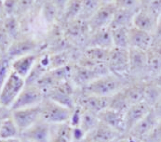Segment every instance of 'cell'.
I'll return each mask as SVG.
<instances>
[{"instance_id":"cell-24","label":"cell","mask_w":161,"mask_h":142,"mask_svg":"<svg viewBox=\"0 0 161 142\" xmlns=\"http://www.w3.org/2000/svg\"><path fill=\"white\" fill-rule=\"evenodd\" d=\"M137 11L132 10H127V9H120L116 8L113 21L110 24L111 29L116 28H130L133 26V20L134 16Z\"/></svg>"},{"instance_id":"cell-25","label":"cell","mask_w":161,"mask_h":142,"mask_svg":"<svg viewBox=\"0 0 161 142\" xmlns=\"http://www.w3.org/2000/svg\"><path fill=\"white\" fill-rule=\"evenodd\" d=\"M80 12H81L80 0H69V2L66 4L64 9L62 12L59 24H68L75 20L79 19Z\"/></svg>"},{"instance_id":"cell-42","label":"cell","mask_w":161,"mask_h":142,"mask_svg":"<svg viewBox=\"0 0 161 142\" xmlns=\"http://www.w3.org/2000/svg\"><path fill=\"white\" fill-rule=\"evenodd\" d=\"M50 1H51V2L57 7V8L60 10L61 15H62V12H63V10L64 9L66 4L69 2V0H50ZM60 19H61V18H60Z\"/></svg>"},{"instance_id":"cell-38","label":"cell","mask_w":161,"mask_h":142,"mask_svg":"<svg viewBox=\"0 0 161 142\" xmlns=\"http://www.w3.org/2000/svg\"><path fill=\"white\" fill-rule=\"evenodd\" d=\"M142 142H161V121H159L151 133Z\"/></svg>"},{"instance_id":"cell-28","label":"cell","mask_w":161,"mask_h":142,"mask_svg":"<svg viewBox=\"0 0 161 142\" xmlns=\"http://www.w3.org/2000/svg\"><path fill=\"white\" fill-rule=\"evenodd\" d=\"M50 142H73V127L69 123L53 124Z\"/></svg>"},{"instance_id":"cell-40","label":"cell","mask_w":161,"mask_h":142,"mask_svg":"<svg viewBox=\"0 0 161 142\" xmlns=\"http://www.w3.org/2000/svg\"><path fill=\"white\" fill-rule=\"evenodd\" d=\"M115 142H142L140 139H136L135 137L131 136L130 134H124L122 136H120V138L116 140Z\"/></svg>"},{"instance_id":"cell-20","label":"cell","mask_w":161,"mask_h":142,"mask_svg":"<svg viewBox=\"0 0 161 142\" xmlns=\"http://www.w3.org/2000/svg\"><path fill=\"white\" fill-rule=\"evenodd\" d=\"M39 53L40 52L29 54V55L20 57V58L12 60V63H11L12 71L26 80V78L29 76L30 72L32 71L33 68L35 67V65L36 63Z\"/></svg>"},{"instance_id":"cell-39","label":"cell","mask_w":161,"mask_h":142,"mask_svg":"<svg viewBox=\"0 0 161 142\" xmlns=\"http://www.w3.org/2000/svg\"><path fill=\"white\" fill-rule=\"evenodd\" d=\"M147 8L159 18L161 16V0H155L149 7H147Z\"/></svg>"},{"instance_id":"cell-49","label":"cell","mask_w":161,"mask_h":142,"mask_svg":"<svg viewBox=\"0 0 161 142\" xmlns=\"http://www.w3.org/2000/svg\"><path fill=\"white\" fill-rule=\"evenodd\" d=\"M73 142H92L91 140V139H90V137L87 135L84 139H79V140H74Z\"/></svg>"},{"instance_id":"cell-2","label":"cell","mask_w":161,"mask_h":142,"mask_svg":"<svg viewBox=\"0 0 161 142\" xmlns=\"http://www.w3.org/2000/svg\"><path fill=\"white\" fill-rule=\"evenodd\" d=\"M61 25L63 26L64 37L72 47L79 50H84L88 47L92 32L87 21L77 19Z\"/></svg>"},{"instance_id":"cell-17","label":"cell","mask_w":161,"mask_h":142,"mask_svg":"<svg viewBox=\"0 0 161 142\" xmlns=\"http://www.w3.org/2000/svg\"><path fill=\"white\" fill-rule=\"evenodd\" d=\"M146 80H131L120 91L130 106L143 101Z\"/></svg>"},{"instance_id":"cell-27","label":"cell","mask_w":161,"mask_h":142,"mask_svg":"<svg viewBox=\"0 0 161 142\" xmlns=\"http://www.w3.org/2000/svg\"><path fill=\"white\" fill-rule=\"evenodd\" d=\"M3 26L12 41L20 38L23 34L21 20L17 16H7L2 21Z\"/></svg>"},{"instance_id":"cell-52","label":"cell","mask_w":161,"mask_h":142,"mask_svg":"<svg viewBox=\"0 0 161 142\" xmlns=\"http://www.w3.org/2000/svg\"><path fill=\"white\" fill-rule=\"evenodd\" d=\"M21 140H22V142H30V141H28V140H25V139H21Z\"/></svg>"},{"instance_id":"cell-1","label":"cell","mask_w":161,"mask_h":142,"mask_svg":"<svg viewBox=\"0 0 161 142\" xmlns=\"http://www.w3.org/2000/svg\"><path fill=\"white\" fill-rule=\"evenodd\" d=\"M130 82L113 73H108L93 80L80 89L89 94L109 97L120 91Z\"/></svg>"},{"instance_id":"cell-14","label":"cell","mask_w":161,"mask_h":142,"mask_svg":"<svg viewBox=\"0 0 161 142\" xmlns=\"http://www.w3.org/2000/svg\"><path fill=\"white\" fill-rule=\"evenodd\" d=\"M153 43H154V34L138 29L134 26L130 28L129 30L130 48L147 52L153 47Z\"/></svg>"},{"instance_id":"cell-46","label":"cell","mask_w":161,"mask_h":142,"mask_svg":"<svg viewBox=\"0 0 161 142\" xmlns=\"http://www.w3.org/2000/svg\"><path fill=\"white\" fill-rule=\"evenodd\" d=\"M152 48H154L155 50H157V51H158V53L161 55V41H158V42H154Z\"/></svg>"},{"instance_id":"cell-55","label":"cell","mask_w":161,"mask_h":142,"mask_svg":"<svg viewBox=\"0 0 161 142\" xmlns=\"http://www.w3.org/2000/svg\"></svg>"},{"instance_id":"cell-30","label":"cell","mask_w":161,"mask_h":142,"mask_svg":"<svg viewBox=\"0 0 161 142\" xmlns=\"http://www.w3.org/2000/svg\"><path fill=\"white\" fill-rule=\"evenodd\" d=\"M161 97V87H159L152 80H146L145 88H144V97L143 101L148 104L151 108L159 100Z\"/></svg>"},{"instance_id":"cell-54","label":"cell","mask_w":161,"mask_h":142,"mask_svg":"<svg viewBox=\"0 0 161 142\" xmlns=\"http://www.w3.org/2000/svg\"><path fill=\"white\" fill-rule=\"evenodd\" d=\"M0 107H1V106H0Z\"/></svg>"},{"instance_id":"cell-26","label":"cell","mask_w":161,"mask_h":142,"mask_svg":"<svg viewBox=\"0 0 161 142\" xmlns=\"http://www.w3.org/2000/svg\"><path fill=\"white\" fill-rule=\"evenodd\" d=\"M21 138V130L16 124L11 114L5 119L0 125V139H13Z\"/></svg>"},{"instance_id":"cell-19","label":"cell","mask_w":161,"mask_h":142,"mask_svg":"<svg viewBox=\"0 0 161 142\" xmlns=\"http://www.w3.org/2000/svg\"><path fill=\"white\" fill-rule=\"evenodd\" d=\"M158 122L159 121L157 119L153 111L151 110V112L144 118L142 119L137 124H135L132 127V129L130 132H128V134H130L141 141H143L144 139L151 133V131L154 129V127L157 125Z\"/></svg>"},{"instance_id":"cell-35","label":"cell","mask_w":161,"mask_h":142,"mask_svg":"<svg viewBox=\"0 0 161 142\" xmlns=\"http://www.w3.org/2000/svg\"><path fill=\"white\" fill-rule=\"evenodd\" d=\"M115 5L116 8L132 11H138L141 8L140 0H115Z\"/></svg>"},{"instance_id":"cell-4","label":"cell","mask_w":161,"mask_h":142,"mask_svg":"<svg viewBox=\"0 0 161 142\" xmlns=\"http://www.w3.org/2000/svg\"><path fill=\"white\" fill-rule=\"evenodd\" d=\"M41 119L51 124L69 123L72 109L65 107L48 97H45L40 104Z\"/></svg>"},{"instance_id":"cell-53","label":"cell","mask_w":161,"mask_h":142,"mask_svg":"<svg viewBox=\"0 0 161 142\" xmlns=\"http://www.w3.org/2000/svg\"><path fill=\"white\" fill-rule=\"evenodd\" d=\"M3 1H4V0H0V2H3Z\"/></svg>"},{"instance_id":"cell-9","label":"cell","mask_w":161,"mask_h":142,"mask_svg":"<svg viewBox=\"0 0 161 142\" xmlns=\"http://www.w3.org/2000/svg\"><path fill=\"white\" fill-rule=\"evenodd\" d=\"M76 90L77 87L70 80L55 87L46 95V97H48L73 110L75 107Z\"/></svg>"},{"instance_id":"cell-31","label":"cell","mask_w":161,"mask_h":142,"mask_svg":"<svg viewBox=\"0 0 161 142\" xmlns=\"http://www.w3.org/2000/svg\"><path fill=\"white\" fill-rule=\"evenodd\" d=\"M99 122H100V119L97 113L82 109L81 118H80V123H79L78 127H80L88 135L97 126Z\"/></svg>"},{"instance_id":"cell-6","label":"cell","mask_w":161,"mask_h":142,"mask_svg":"<svg viewBox=\"0 0 161 142\" xmlns=\"http://www.w3.org/2000/svg\"><path fill=\"white\" fill-rule=\"evenodd\" d=\"M26 85L25 79L12 71L0 88V106L10 109Z\"/></svg>"},{"instance_id":"cell-16","label":"cell","mask_w":161,"mask_h":142,"mask_svg":"<svg viewBox=\"0 0 161 142\" xmlns=\"http://www.w3.org/2000/svg\"><path fill=\"white\" fill-rule=\"evenodd\" d=\"M151 110L152 108L144 101L130 106L124 113L126 133L130 132L135 124H137L142 119L144 118L151 112Z\"/></svg>"},{"instance_id":"cell-5","label":"cell","mask_w":161,"mask_h":142,"mask_svg":"<svg viewBox=\"0 0 161 142\" xmlns=\"http://www.w3.org/2000/svg\"><path fill=\"white\" fill-rule=\"evenodd\" d=\"M107 66L110 73H113L127 81H131L130 76L129 49L115 47L111 48L109 51Z\"/></svg>"},{"instance_id":"cell-13","label":"cell","mask_w":161,"mask_h":142,"mask_svg":"<svg viewBox=\"0 0 161 142\" xmlns=\"http://www.w3.org/2000/svg\"><path fill=\"white\" fill-rule=\"evenodd\" d=\"M116 10L115 4H103L88 21L91 32L109 27Z\"/></svg>"},{"instance_id":"cell-11","label":"cell","mask_w":161,"mask_h":142,"mask_svg":"<svg viewBox=\"0 0 161 142\" xmlns=\"http://www.w3.org/2000/svg\"><path fill=\"white\" fill-rule=\"evenodd\" d=\"M53 124L44 120H39L31 127L21 133V139L30 142H50L52 137Z\"/></svg>"},{"instance_id":"cell-3","label":"cell","mask_w":161,"mask_h":142,"mask_svg":"<svg viewBox=\"0 0 161 142\" xmlns=\"http://www.w3.org/2000/svg\"><path fill=\"white\" fill-rule=\"evenodd\" d=\"M46 49L45 43L34 35L23 34L20 38L12 41L6 55L14 60L20 57L26 56L29 54L38 53Z\"/></svg>"},{"instance_id":"cell-7","label":"cell","mask_w":161,"mask_h":142,"mask_svg":"<svg viewBox=\"0 0 161 142\" xmlns=\"http://www.w3.org/2000/svg\"><path fill=\"white\" fill-rule=\"evenodd\" d=\"M45 97L46 96L44 92L36 84H26L22 92L18 96L17 99L10 107V110L14 111L19 109L39 106Z\"/></svg>"},{"instance_id":"cell-18","label":"cell","mask_w":161,"mask_h":142,"mask_svg":"<svg viewBox=\"0 0 161 142\" xmlns=\"http://www.w3.org/2000/svg\"><path fill=\"white\" fill-rule=\"evenodd\" d=\"M99 119L101 122L110 126L114 130L117 131L119 134H126V124H125V117L124 113L117 112L115 110L107 108L101 112L99 114Z\"/></svg>"},{"instance_id":"cell-8","label":"cell","mask_w":161,"mask_h":142,"mask_svg":"<svg viewBox=\"0 0 161 142\" xmlns=\"http://www.w3.org/2000/svg\"><path fill=\"white\" fill-rule=\"evenodd\" d=\"M109 101L110 97H108L89 94L77 87L75 93V106H79L83 110L99 114L101 112L109 107Z\"/></svg>"},{"instance_id":"cell-44","label":"cell","mask_w":161,"mask_h":142,"mask_svg":"<svg viewBox=\"0 0 161 142\" xmlns=\"http://www.w3.org/2000/svg\"><path fill=\"white\" fill-rule=\"evenodd\" d=\"M6 17H7V14L3 6V2H0V21H3Z\"/></svg>"},{"instance_id":"cell-21","label":"cell","mask_w":161,"mask_h":142,"mask_svg":"<svg viewBox=\"0 0 161 142\" xmlns=\"http://www.w3.org/2000/svg\"><path fill=\"white\" fill-rule=\"evenodd\" d=\"M88 136L92 142H115L122 135L100 121Z\"/></svg>"},{"instance_id":"cell-43","label":"cell","mask_w":161,"mask_h":142,"mask_svg":"<svg viewBox=\"0 0 161 142\" xmlns=\"http://www.w3.org/2000/svg\"><path fill=\"white\" fill-rule=\"evenodd\" d=\"M10 114H11L10 109H7V108H4V107H0V125L2 124V122L7 118V117H8Z\"/></svg>"},{"instance_id":"cell-37","label":"cell","mask_w":161,"mask_h":142,"mask_svg":"<svg viewBox=\"0 0 161 142\" xmlns=\"http://www.w3.org/2000/svg\"><path fill=\"white\" fill-rule=\"evenodd\" d=\"M3 6L7 16H17L19 0H4Z\"/></svg>"},{"instance_id":"cell-34","label":"cell","mask_w":161,"mask_h":142,"mask_svg":"<svg viewBox=\"0 0 161 142\" xmlns=\"http://www.w3.org/2000/svg\"><path fill=\"white\" fill-rule=\"evenodd\" d=\"M11 63L12 60L7 55H4L2 58H0V88L12 72Z\"/></svg>"},{"instance_id":"cell-47","label":"cell","mask_w":161,"mask_h":142,"mask_svg":"<svg viewBox=\"0 0 161 142\" xmlns=\"http://www.w3.org/2000/svg\"><path fill=\"white\" fill-rule=\"evenodd\" d=\"M149 80H152L153 82H155L159 87H161V73L160 74H158V76H156V77H154V78H152V79H149Z\"/></svg>"},{"instance_id":"cell-36","label":"cell","mask_w":161,"mask_h":142,"mask_svg":"<svg viewBox=\"0 0 161 142\" xmlns=\"http://www.w3.org/2000/svg\"><path fill=\"white\" fill-rule=\"evenodd\" d=\"M11 43H12V40L10 39L8 33L6 32L2 24V21H0V49L6 54Z\"/></svg>"},{"instance_id":"cell-50","label":"cell","mask_w":161,"mask_h":142,"mask_svg":"<svg viewBox=\"0 0 161 142\" xmlns=\"http://www.w3.org/2000/svg\"><path fill=\"white\" fill-rule=\"evenodd\" d=\"M115 0H102L103 4H115Z\"/></svg>"},{"instance_id":"cell-45","label":"cell","mask_w":161,"mask_h":142,"mask_svg":"<svg viewBox=\"0 0 161 142\" xmlns=\"http://www.w3.org/2000/svg\"><path fill=\"white\" fill-rule=\"evenodd\" d=\"M155 0H140L141 8H147L149 7Z\"/></svg>"},{"instance_id":"cell-32","label":"cell","mask_w":161,"mask_h":142,"mask_svg":"<svg viewBox=\"0 0 161 142\" xmlns=\"http://www.w3.org/2000/svg\"><path fill=\"white\" fill-rule=\"evenodd\" d=\"M80 4H81V12H80L79 19L87 22L103 5L102 0H80Z\"/></svg>"},{"instance_id":"cell-12","label":"cell","mask_w":161,"mask_h":142,"mask_svg":"<svg viewBox=\"0 0 161 142\" xmlns=\"http://www.w3.org/2000/svg\"><path fill=\"white\" fill-rule=\"evenodd\" d=\"M11 111V110H10ZM11 117L18 125L21 133L41 120L40 105L36 107L24 108L11 111Z\"/></svg>"},{"instance_id":"cell-15","label":"cell","mask_w":161,"mask_h":142,"mask_svg":"<svg viewBox=\"0 0 161 142\" xmlns=\"http://www.w3.org/2000/svg\"><path fill=\"white\" fill-rule=\"evenodd\" d=\"M158 24V17L147 8H141L136 12L133 26L142 31L155 34Z\"/></svg>"},{"instance_id":"cell-22","label":"cell","mask_w":161,"mask_h":142,"mask_svg":"<svg viewBox=\"0 0 161 142\" xmlns=\"http://www.w3.org/2000/svg\"><path fill=\"white\" fill-rule=\"evenodd\" d=\"M100 47L104 49H111L114 47L113 38H112V30L110 27L102 28L100 30L92 32L88 47Z\"/></svg>"},{"instance_id":"cell-23","label":"cell","mask_w":161,"mask_h":142,"mask_svg":"<svg viewBox=\"0 0 161 142\" xmlns=\"http://www.w3.org/2000/svg\"><path fill=\"white\" fill-rule=\"evenodd\" d=\"M39 15L44 24L49 28L59 24L61 18L60 10L50 0H43L40 3Z\"/></svg>"},{"instance_id":"cell-29","label":"cell","mask_w":161,"mask_h":142,"mask_svg":"<svg viewBox=\"0 0 161 142\" xmlns=\"http://www.w3.org/2000/svg\"><path fill=\"white\" fill-rule=\"evenodd\" d=\"M147 74L149 80L161 73V55L151 47L147 51Z\"/></svg>"},{"instance_id":"cell-41","label":"cell","mask_w":161,"mask_h":142,"mask_svg":"<svg viewBox=\"0 0 161 142\" xmlns=\"http://www.w3.org/2000/svg\"><path fill=\"white\" fill-rule=\"evenodd\" d=\"M152 111L154 113V114L156 115L157 119L158 121H161V97L159 100L154 105V107L152 108Z\"/></svg>"},{"instance_id":"cell-48","label":"cell","mask_w":161,"mask_h":142,"mask_svg":"<svg viewBox=\"0 0 161 142\" xmlns=\"http://www.w3.org/2000/svg\"><path fill=\"white\" fill-rule=\"evenodd\" d=\"M0 142H22V140H21V138L13 139H0Z\"/></svg>"},{"instance_id":"cell-51","label":"cell","mask_w":161,"mask_h":142,"mask_svg":"<svg viewBox=\"0 0 161 142\" xmlns=\"http://www.w3.org/2000/svg\"><path fill=\"white\" fill-rule=\"evenodd\" d=\"M4 55H6V54H5V53H4V52H3V51H2V50L0 49V58H2V57H3Z\"/></svg>"},{"instance_id":"cell-10","label":"cell","mask_w":161,"mask_h":142,"mask_svg":"<svg viewBox=\"0 0 161 142\" xmlns=\"http://www.w3.org/2000/svg\"><path fill=\"white\" fill-rule=\"evenodd\" d=\"M130 76L131 80H148L147 52L129 48Z\"/></svg>"},{"instance_id":"cell-33","label":"cell","mask_w":161,"mask_h":142,"mask_svg":"<svg viewBox=\"0 0 161 142\" xmlns=\"http://www.w3.org/2000/svg\"><path fill=\"white\" fill-rule=\"evenodd\" d=\"M111 29V28H110ZM112 30V38L114 47L118 48H125L129 49V30L130 28H116Z\"/></svg>"}]
</instances>
